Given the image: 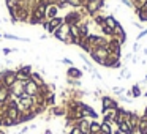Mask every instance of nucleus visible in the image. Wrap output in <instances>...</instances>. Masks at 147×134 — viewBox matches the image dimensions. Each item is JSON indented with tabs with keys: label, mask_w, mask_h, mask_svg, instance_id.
Segmentation results:
<instances>
[{
	"label": "nucleus",
	"mask_w": 147,
	"mask_h": 134,
	"mask_svg": "<svg viewBox=\"0 0 147 134\" xmlns=\"http://www.w3.org/2000/svg\"><path fill=\"white\" fill-rule=\"evenodd\" d=\"M81 112H82L84 118H92V120H96V118H98V114H96L89 104H86V103L81 104Z\"/></svg>",
	"instance_id": "nucleus-7"
},
{
	"label": "nucleus",
	"mask_w": 147,
	"mask_h": 134,
	"mask_svg": "<svg viewBox=\"0 0 147 134\" xmlns=\"http://www.w3.org/2000/svg\"><path fill=\"white\" fill-rule=\"evenodd\" d=\"M65 24H68V25H78L81 21V14L78 13V11H73V13H68L67 16H65Z\"/></svg>",
	"instance_id": "nucleus-8"
},
{
	"label": "nucleus",
	"mask_w": 147,
	"mask_h": 134,
	"mask_svg": "<svg viewBox=\"0 0 147 134\" xmlns=\"http://www.w3.org/2000/svg\"><path fill=\"white\" fill-rule=\"evenodd\" d=\"M136 134H147V118L144 117V115L139 117V123H138Z\"/></svg>",
	"instance_id": "nucleus-12"
},
{
	"label": "nucleus",
	"mask_w": 147,
	"mask_h": 134,
	"mask_svg": "<svg viewBox=\"0 0 147 134\" xmlns=\"http://www.w3.org/2000/svg\"><path fill=\"white\" fill-rule=\"evenodd\" d=\"M63 22H65L63 17H59V16H57V17H54V19H51L49 22H45V29L48 30L49 33H54Z\"/></svg>",
	"instance_id": "nucleus-4"
},
{
	"label": "nucleus",
	"mask_w": 147,
	"mask_h": 134,
	"mask_svg": "<svg viewBox=\"0 0 147 134\" xmlns=\"http://www.w3.org/2000/svg\"><path fill=\"white\" fill-rule=\"evenodd\" d=\"M142 95H144V96H146V98H147V90H146V92H144V93H142Z\"/></svg>",
	"instance_id": "nucleus-29"
},
{
	"label": "nucleus",
	"mask_w": 147,
	"mask_h": 134,
	"mask_svg": "<svg viewBox=\"0 0 147 134\" xmlns=\"http://www.w3.org/2000/svg\"><path fill=\"white\" fill-rule=\"evenodd\" d=\"M130 92H131V98H139V96H142V90H141V85H139V84H134V85H131Z\"/></svg>",
	"instance_id": "nucleus-18"
},
{
	"label": "nucleus",
	"mask_w": 147,
	"mask_h": 134,
	"mask_svg": "<svg viewBox=\"0 0 147 134\" xmlns=\"http://www.w3.org/2000/svg\"><path fill=\"white\" fill-rule=\"evenodd\" d=\"M139 49H141V46H139V43H138V41L134 43L133 46H131V52H133V54H136V52L139 51Z\"/></svg>",
	"instance_id": "nucleus-25"
},
{
	"label": "nucleus",
	"mask_w": 147,
	"mask_h": 134,
	"mask_svg": "<svg viewBox=\"0 0 147 134\" xmlns=\"http://www.w3.org/2000/svg\"><path fill=\"white\" fill-rule=\"evenodd\" d=\"M74 125L82 131V134H89L90 133V120H89V118H82V120L76 121Z\"/></svg>",
	"instance_id": "nucleus-11"
},
{
	"label": "nucleus",
	"mask_w": 147,
	"mask_h": 134,
	"mask_svg": "<svg viewBox=\"0 0 147 134\" xmlns=\"http://www.w3.org/2000/svg\"><path fill=\"white\" fill-rule=\"evenodd\" d=\"M24 92L29 96H36V95H40V87L36 85L33 80H27V82L24 84Z\"/></svg>",
	"instance_id": "nucleus-5"
},
{
	"label": "nucleus",
	"mask_w": 147,
	"mask_h": 134,
	"mask_svg": "<svg viewBox=\"0 0 147 134\" xmlns=\"http://www.w3.org/2000/svg\"><path fill=\"white\" fill-rule=\"evenodd\" d=\"M138 123H139V115H138L136 112H131V117H130V120H128V125H130V128L133 129V134L136 133V129H138Z\"/></svg>",
	"instance_id": "nucleus-16"
},
{
	"label": "nucleus",
	"mask_w": 147,
	"mask_h": 134,
	"mask_svg": "<svg viewBox=\"0 0 147 134\" xmlns=\"http://www.w3.org/2000/svg\"><path fill=\"white\" fill-rule=\"evenodd\" d=\"M117 129L122 131V133H125V134H133V129L130 128L128 121H122V123H119L117 125Z\"/></svg>",
	"instance_id": "nucleus-20"
},
{
	"label": "nucleus",
	"mask_w": 147,
	"mask_h": 134,
	"mask_svg": "<svg viewBox=\"0 0 147 134\" xmlns=\"http://www.w3.org/2000/svg\"><path fill=\"white\" fill-rule=\"evenodd\" d=\"M117 107H120V106H119V103L114 98L101 96V111H105V109H117Z\"/></svg>",
	"instance_id": "nucleus-6"
},
{
	"label": "nucleus",
	"mask_w": 147,
	"mask_h": 134,
	"mask_svg": "<svg viewBox=\"0 0 147 134\" xmlns=\"http://www.w3.org/2000/svg\"><path fill=\"white\" fill-rule=\"evenodd\" d=\"M54 36L59 40V41L71 43L70 41V25H68V24H62V25L54 32Z\"/></svg>",
	"instance_id": "nucleus-3"
},
{
	"label": "nucleus",
	"mask_w": 147,
	"mask_h": 134,
	"mask_svg": "<svg viewBox=\"0 0 147 134\" xmlns=\"http://www.w3.org/2000/svg\"><path fill=\"white\" fill-rule=\"evenodd\" d=\"M60 62H62V63H67V65H71V66H73V62H71L70 58H62Z\"/></svg>",
	"instance_id": "nucleus-26"
},
{
	"label": "nucleus",
	"mask_w": 147,
	"mask_h": 134,
	"mask_svg": "<svg viewBox=\"0 0 147 134\" xmlns=\"http://www.w3.org/2000/svg\"><path fill=\"white\" fill-rule=\"evenodd\" d=\"M43 134H52V131H51V129H46V131H45V133H43Z\"/></svg>",
	"instance_id": "nucleus-27"
},
{
	"label": "nucleus",
	"mask_w": 147,
	"mask_h": 134,
	"mask_svg": "<svg viewBox=\"0 0 147 134\" xmlns=\"http://www.w3.org/2000/svg\"><path fill=\"white\" fill-rule=\"evenodd\" d=\"M101 133L103 134H114V129H112V123L109 121H101Z\"/></svg>",
	"instance_id": "nucleus-19"
},
{
	"label": "nucleus",
	"mask_w": 147,
	"mask_h": 134,
	"mask_svg": "<svg viewBox=\"0 0 147 134\" xmlns=\"http://www.w3.org/2000/svg\"><path fill=\"white\" fill-rule=\"evenodd\" d=\"M0 134H5V133H3V131H0Z\"/></svg>",
	"instance_id": "nucleus-30"
},
{
	"label": "nucleus",
	"mask_w": 147,
	"mask_h": 134,
	"mask_svg": "<svg viewBox=\"0 0 147 134\" xmlns=\"http://www.w3.org/2000/svg\"><path fill=\"white\" fill-rule=\"evenodd\" d=\"M101 133V123L96 120H92L90 121V133L89 134H100Z\"/></svg>",
	"instance_id": "nucleus-17"
},
{
	"label": "nucleus",
	"mask_w": 147,
	"mask_h": 134,
	"mask_svg": "<svg viewBox=\"0 0 147 134\" xmlns=\"http://www.w3.org/2000/svg\"><path fill=\"white\" fill-rule=\"evenodd\" d=\"M30 80H33L38 87H41V85H45V84H46L45 80H43V77H41V74H40V73H32V74H30Z\"/></svg>",
	"instance_id": "nucleus-21"
},
{
	"label": "nucleus",
	"mask_w": 147,
	"mask_h": 134,
	"mask_svg": "<svg viewBox=\"0 0 147 134\" xmlns=\"http://www.w3.org/2000/svg\"><path fill=\"white\" fill-rule=\"evenodd\" d=\"M16 71H10V70H5L0 73V84L3 87H8L10 88L14 82H16Z\"/></svg>",
	"instance_id": "nucleus-2"
},
{
	"label": "nucleus",
	"mask_w": 147,
	"mask_h": 134,
	"mask_svg": "<svg viewBox=\"0 0 147 134\" xmlns=\"http://www.w3.org/2000/svg\"><path fill=\"white\" fill-rule=\"evenodd\" d=\"M57 11H59V7L54 3H49L48 7H46V13H45V17L46 19H54V17H57Z\"/></svg>",
	"instance_id": "nucleus-10"
},
{
	"label": "nucleus",
	"mask_w": 147,
	"mask_h": 134,
	"mask_svg": "<svg viewBox=\"0 0 147 134\" xmlns=\"http://www.w3.org/2000/svg\"><path fill=\"white\" fill-rule=\"evenodd\" d=\"M131 25H133V27H136V29H144V27H142V24H141L139 21H134V19H131Z\"/></svg>",
	"instance_id": "nucleus-24"
},
{
	"label": "nucleus",
	"mask_w": 147,
	"mask_h": 134,
	"mask_svg": "<svg viewBox=\"0 0 147 134\" xmlns=\"http://www.w3.org/2000/svg\"><path fill=\"white\" fill-rule=\"evenodd\" d=\"M67 76L70 77V79H81V77H82V71L78 70L76 66H70L67 70Z\"/></svg>",
	"instance_id": "nucleus-13"
},
{
	"label": "nucleus",
	"mask_w": 147,
	"mask_h": 134,
	"mask_svg": "<svg viewBox=\"0 0 147 134\" xmlns=\"http://www.w3.org/2000/svg\"><path fill=\"white\" fill-rule=\"evenodd\" d=\"M112 92H114L115 95L120 96V95H123V93H125V88H123V87H112Z\"/></svg>",
	"instance_id": "nucleus-22"
},
{
	"label": "nucleus",
	"mask_w": 147,
	"mask_h": 134,
	"mask_svg": "<svg viewBox=\"0 0 147 134\" xmlns=\"http://www.w3.org/2000/svg\"><path fill=\"white\" fill-rule=\"evenodd\" d=\"M10 95H11V93H10V88H8V87L0 85V104H7Z\"/></svg>",
	"instance_id": "nucleus-14"
},
{
	"label": "nucleus",
	"mask_w": 147,
	"mask_h": 134,
	"mask_svg": "<svg viewBox=\"0 0 147 134\" xmlns=\"http://www.w3.org/2000/svg\"><path fill=\"white\" fill-rule=\"evenodd\" d=\"M24 84H26V82H21V80H16V82H14L13 85L10 87V93H11V95H14L16 98H19V96L24 93Z\"/></svg>",
	"instance_id": "nucleus-9"
},
{
	"label": "nucleus",
	"mask_w": 147,
	"mask_h": 134,
	"mask_svg": "<svg viewBox=\"0 0 147 134\" xmlns=\"http://www.w3.org/2000/svg\"><path fill=\"white\" fill-rule=\"evenodd\" d=\"M117 19L114 17V14H108V16H105V25L108 27V29L114 30L115 27H117Z\"/></svg>",
	"instance_id": "nucleus-15"
},
{
	"label": "nucleus",
	"mask_w": 147,
	"mask_h": 134,
	"mask_svg": "<svg viewBox=\"0 0 147 134\" xmlns=\"http://www.w3.org/2000/svg\"><path fill=\"white\" fill-rule=\"evenodd\" d=\"M89 54H90V57H92L93 62H96L98 65L105 66L106 58H108V55H109V51H108V46H106V48H93Z\"/></svg>",
	"instance_id": "nucleus-1"
},
{
	"label": "nucleus",
	"mask_w": 147,
	"mask_h": 134,
	"mask_svg": "<svg viewBox=\"0 0 147 134\" xmlns=\"http://www.w3.org/2000/svg\"><path fill=\"white\" fill-rule=\"evenodd\" d=\"M68 134H82V131H81L79 128H78L76 125H74V126H71V128H70V131H68Z\"/></svg>",
	"instance_id": "nucleus-23"
},
{
	"label": "nucleus",
	"mask_w": 147,
	"mask_h": 134,
	"mask_svg": "<svg viewBox=\"0 0 147 134\" xmlns=\"http://www.w3.org/2000/svg\"><path fill=\"white\" fill-rule=\"evenodd\" d=\"M144 115H147V106H146V109H144Z\"/></svg>",
	"instance_id": "nucleus-28"
}]
</instances>
